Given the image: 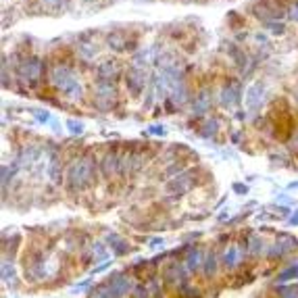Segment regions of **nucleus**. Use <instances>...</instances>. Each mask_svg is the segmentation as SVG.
Segmentation results:
<instances>
[{
  "label": "nucleus",
  "instance_id": "nucleus-10",
  "mask_svg": "<svg viewBox=\"0 0 298 298\" xmlns=\"http://www.w3.org/2000/svg\"><path fill=\"white\" fill-rule=\"evenodd\" d=\"M244 246H246V253L248 258H258V256H265V250H267V242L263 240V236L258 234H253L244 240Z\"/></svg>",
  "mask_w": 298,
  "mask_h": 298
},
{
  "label": "nucleus",
  "instance_id": "nucleus-1",
  "mask_svg": "<svg viewBox=\"0 0 298 298\" xmlns=\"http://www.w3.org/2000/svg\"><path fill=\"white\" fill-rule=\"evenodd\" d=\"M98 171V161L94 154H85L82 159H75L67 165V188L69 192H84L94 186V177Z\"/></svg>",
  "mask_w": 298,
  "mask_h": 298
},
{
  "label": "nucleus",
  "instance_id": "nucleus-8",
  "mask_svg": "<svg viewBox=\"0 0 298 298\" xmlns=\"http://www.w3.org/2000/svg\"><path fill=\"white\" fill-rule=\"evenodd\" d=\"M219 269H221V255L217 253V248H209L205 256V265H202V276L207 279H215Z\"/></svg>",
  "mask_w": 298,
  "mask_h": 298
},
{
  "label": "nucleus",
  "instance_id": "nucleus-24",
  "mask_svg": "<svg viewBox=\"0 0 298 298\" xmlns=\"http://www.w3.org/2000/svg\"><path fill=\"white\" fill-rule=\"evenodd\" d=\"M288 221H290V225H292V227H294V225H298V211H296V213H294L292 217L288 219Z\"/></svg>",
  "mask_w": 298,
  "mask_h": 298
},
{
  "label": "nucleus",
  "instance_id": "nucleus-14",
  "mask_svg": "<svg viewBox=\"0 0 298 298\" xmlns=\"http://www.w3.org/2000/svg\"><path fill=\"white\" fill-rule=\"evenodd\" d=\"M296 277H298V265H288V269H284V271L277 273L276 281H277V286H284L286 281H292Z\"/></svg>",
  "mask_w": 298,
  "mask_h": 298
},
{
  "label": "nucleus",
  "instance_id": "nucleus-6",
  "mask_svg": "<svg viewBox=\"0 0 298 298\" xmlns=\"http://www.w3.org/2000/svg\"><path fill=\"white\" fill-rule=\"evenodd\" d=\"M144 84H146V80H144L142 67H136V65L128 67V71H125V88H128L131 96H140L144 90Z\"/></svg>",
  "mask_w": 298,
  "mask_h": 298
},
{
  "label": "nucleus",
  "instance_id": "nucleus-3",
  "mask_svg": "<svg viewBox=\"0 0 298 298\" xmlns=\"http://www.w3.org/2000/svg\"><path fill=\"white\" fill-rule=\"evenodd\" d=\"M194 186H196V177L192 173V169H188V171H184L182 175H177L175 179H169L167 190H169V194L173 196V198H179V196H184L186 192H190Z\"/></svg>",
  "mask_w": 298,
  "mask_h": 298
},
{
  "label": "nucleus",
  "instance_id": "nucleus-9",
  "mask_svg": "<svg viewBox=\"0 0 298 298\" xmlns=\"http://www.w3.org/2000/svg\"><path fill=\"white\" fill-rule=\"evenodd\" d=\"M105 242L108 244V248H111V253H113L115 256H123V255H129V253H131L129 242L125 240L123 236H119L117 232H108L106 236H105Z\"/></svg>",
  "mask_w": 298,
  "mask_h": 298
},
{
  "label": "nucleus",
  "instance_id": "nucleus-20",
  "mask_svg": "<svg viewBox=\"0 0 298 298\" xmlns=\"http://www.w3.org/2000/svg\"><path fill=\"white\" fill-rule=\"evenodd\" d=\"M234 190L244 196V194H248V186H244V184H234Z\"/></svg>",
  "mask_w": 298,
  "mask_h": 298
},
{
  "label": "nucleus",
  "instance_id": "nucleus-12",
  "mask_svg": "<svg viewBox=\"0 0 298 298\" xmlns=\"http://www.w3.org/2000/svg\"><path fill=\"white\" fill-rule=\"evenodd\" d=\"M263 96H265V88H263V84H255L253 88H250L248 96H246V105H248L250 108L261 106V103H263Z\"/></svg>",
  "mask_w": 298,
  "mask_h": 298
},
{
  "label": "nucleus",
  "instance_id": "nucleus-7",
  "mask_svg": "<svg viewBox=\"0 0 298 298\" xmlns=\"http://www.w3.org/2000/svg\"><path fill=\"white\" fill-rule=\"evenodd\" d=\"M242 98V85L238 80H227L223 90H221V105L225 108H232L234 105H238Z\"/></svg>",
  "mask_w": 298,
  "mask_h": 298
},
{
  "label": "nucleus",
  "instance_id": "nucleus-22",
  "mask_svg": "<svg viewBox=\"0 0 298 298\" xmlns=\"http://www.w3.org/2000/svg\"><path fill=\"white\" fill-rule=\"evenodd\" d=\"M148 246L154 248V250H156V248H161V246H163V238H152V240H150V244H148Z\"/></svg>",
  "mask_w": 298,
  "mask_h": 298
},
{
  "label": "nucleus",
  "instance_id": "nucleus-25",
  "mask_svg": "<svg viewBox=\"0 0 298 298\" xmlns=\"http://www.w3.org/2000/svg\"><path fill=\"white\" fill-rule=\"evenodd\" d=\"M150 131H152V134H159V136H163V134H165V129L161 128V125H154V128H152Z\"/></svg>",
  "mask_w": 298,
  "mask_h": 298
},
{
  "label": "nucleus",
  "instance_id": "nucleus-13",
  "mask_svg": "<svg viewBox=\"0 0 298 298\" xmlns=\"http://www.w3.org/2000/svg\"><path fill=\"white\" fill-rule=\"evenodd\" d=\"M217 131H219V119H217V117H211V119L205 121V125L198 129V134L202 138H215Z\"/></svg>",
  "mask_w": 298,
  "mask_h": 298
},
{
  "label": "nucleus",
  "instance_id": "nucleus-26",
  "mask_svg": "<svg viewBox=\"0 0 298 298\" xmlns=\"http://www.w3.org/2000/svg\"><path fill=\"white\" fill-rule=\"evenodd\" d=\"M225 219H227V211H225V213L219 215V221H225Z\"/></svg>",
  "mask_w": 298,
  "mask_h": 298
},
{
  "label": "nucleus",
  "instance_id": "nucleus-11",
  "mask_svg": "<svg viewBox=\"0 0 298 298\" xmlns=\"http://www.w3.org/2000/svg\"><path fill=\"white\" fill-rule=\"evenodd\" d=\"M211 106V90H200L196 96L192 98V115L194 117H202Z\"/></svg>",
  "mask_w": 298,
  "mask_h": 298
},
{
  "label": "nucleus",
  "instance_id": "nucleus-2",
  "mask_svg": "<svg viewBox=\"0 0 298 298\" xmlns=\"http://www.w3.org/2000/svg\"><path fill=\"white\" fill-rule=\"evenodd\" d=\"M246 258H248V253H246L244 242H232L221 253V267L227 271H238L244 265Z\"/></svg>",
  "mask_w": 298,
  "mask_h": 298
},
{
  "label": "nucleus",
  "instance_id": "nucleus-19",
  "mask_svg": "<svg viewBox=\"0 0 298 298\" xmlns=\"http://www.w3.org/2000/svg\"><path fill=\"white\" fill-rule=\"evenodd\" d=\"M288 148L292 152H298V128L294 129V134L290 136V140H288Z\"/></svg>",
  "mask_w": 298,
  "mask_h": 298
},
{
  "label": "nucleus",
  "instance_id": "nucleus-21",
  "mask_svg": "<svg viewBox=\"0 0 298 298\" xmlns=\"http://www.w3.org/2000/svg\"><path fill=\"white\" fill-rule=\"evenodd\" d=\"M111 265H113V261H106V263H103V265H98V267H96V269H94V271H92V276H94V273H100V271H105V269H108V267H111Z\"/></svg>",
  "mask_w": 298,
  "mask_h": 298
},
{
  "label": "nucleus",
  "instance_id": "nucleus-17",
  "mask_svg": "<svg viewBox=\"0 0 298 298\" xmlns=\"http://www.w3.org/2000/svg\"><path fill=\"white\" fill-rule=\"evenodd\" d=\"M267 25V29H271L276 36H281V34H286V27L281 25V23H276V21H269V23H265Z\"/></svg>",
  "mask_w": 298,
  "mask_h": 298
},
{
  "label": "nucleus",
  "instance_id": "nucleus-4",
  "mask_svg": "<svg viewBox=\"0 0 298 298\" xmlns=\"http://www.w3.org/2000/svg\"><path fill=\"white\" fill-rule=\"evenodd\" d=\"M117 167H119V152L115 146H111L98 161V175L103 179H111L117 175Z\"/></svg>",
  "mask_w": 298,
  "mask_h": 298
},
{
  "label": "nucleus",
  "instance_id": "nucleus-15",
  "mask_svg": "<svg viewBox=\"0 0 298 298\" xmlns=\"http://www.w3.org/2000/svg\"><path fill=\"white\" fill-rule=\"evenodd\" d=\"M106 44L111 46L113 50H125V38H121L119 34H111V36H108Z\"/></svg>",
  "mask_w": 298,
  "mask_h": 298
},
{
  "label": "nucleus",
  "instance_id": "nucleus-5",
  "mask_svg": "<svg viewBox=\"0 0 298 298\" xmlns=\"http://www.w3.org/2000/svg\"><path fill=\"white\" fill-rule=\"evenodd\" d=\"M205 256H207V248H202L200 244H194V248L186 255L184 258V267L188 271V276H196V273L202 271V265H205Z\"/></svg>",
  "mask_w": 298,
  "mask_h": 298
},
{
  "label": "nucleus",
  "instance_id": "nucleus-23",
  "mask_svg": "<svg viewBox=\"0 0 298 298\" xmlns=\"http://www.w3.org/2000/svg\"><path fill=\"white\" fill-rule=\"evenodd\" d=\"M34 115H36V119H38V121H42V123H46V121L50 119V115L46 113V111H44V113H34Z\"/></svg>",
  "mask_w": 298,
  "mask_h": 298
},
{
  "label": "nucleus",
  "instance_id": "nucleus-16",
  "mask_svg": "<svg viewBox=\"0 0 298 298\" xmlns=\"http://www.w3.org/2000/svg\"><path fill=\"white\" fill-rule=\"evenodd\" d=\"M67 125H69V131H71L73 136H82V134H84V123H82V121H73V119H69Z\"/></svg>",
  "mask_w": 298,
  "mask_h": 298
},
{
  "label": "nucleus",
  "instance_id": "nucleus-18",
  "mask_svg": "<svg viewBox=\"0 0 298 298\" xmlns=\"http://www.w3.org/2000/svg\"><path fill=\"white\" fill-rule=\"evenodd\" d=\"M288 19L290 21H298V0H294L292 4H290V9H288Z\"/></svg>",
  "mask_w": 298,
  "mask_h": 298
}]
</instances>
